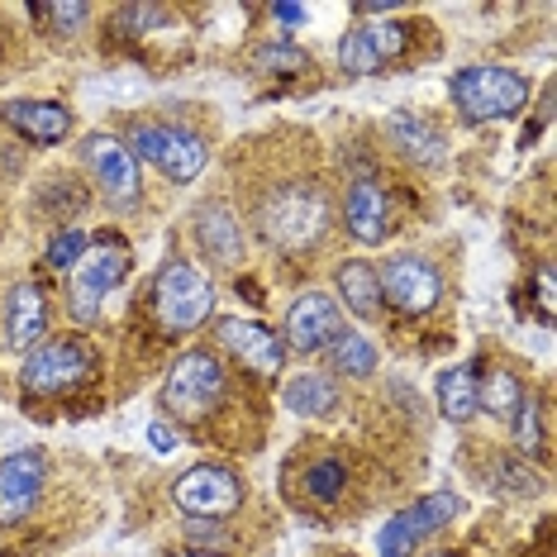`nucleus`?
<instances>
[{
    "label": "nucleus",
    "instance_id": "obj_1",
    "mask_svg": "<svg viewBox=\"0 0 557 557\" xmlns=\"http://www.w3.org/2000/svg\"><path fill=\"white\" fill-rule=\"evenodd\" d=\"M258 234L282 252H300L324 234L329 224V196L314 182H282L258 200Z\"/></svg>",
    "mask_w": 557,
    "mask_h": 557
},
{
    "label": "nucleus",
    "instance_id": "obj_2",
    "mask_svg": "<svg viewBox=\"0 0 557 557\" xmlns=\"http://www.w3.org/2000/svg\"><path fill=\"white\" fill-rule=\"evenodd\" d=\"M448 96H453V106L462 110V120H510L529 106L534 86H529V77L515 67H500V62H486V67H481L476 62V67L453 72Z\"/></svg>",
    "mask_w": 557,
    "mask_h": 557
},
{
    "label": "nucleus",
    "instance_id": "obj_3",
    "mask_svg": "<svg viewBox=\"0 0 557 557\" xmlns=\"http://www.w3.org/2000/svg\"><path fill=\"white\" fill-rule=\"evenodd\" d=\"M224 391H230V372H224V362L214 358V352H206V348H191V352H182V358L168 367V382H162L158 400H162V410L168 414L196 424L224 400Z\"/></svg>",
    "mask_w": 557,
    "mask_h": 557
},
{
    "label": "nucleus",
    "instance_id": "obj_4",
    "mask_svg": "<svg viewBox=\"0 0 557 557\" xmlns=\"http://www.w3.org/2000/svg\"><path fill=\"white\" fill-rule=\"evenodd\" d=\"M214 310V290L206 282V272L196 262H168L153 282V314L162 324V334H191L210 320Z\"/></svg>",
    "mask_w": 557,
    "mask_h": 557
},
{
    "label": "nucleus",
    "instance_id": "obj_5",
    "mask_svg": "<svg viewBox=\"0 0 557 557\" xmlns=\"http://www.w3.org/2000/svg\"><path fill=\"white\" fill-rule=\"evenodd\" d=\"M124 276H129V244L115 234L96 238V244H86L82 262L72 268V314H77L82 324H91L100 314V300L115 290Z\"/></svg>",
    "mask_w": 557,
    "mask_h": 557
},
{
    "label": "nucleus",
    "instance_id": "obj_6",
    "mask_svg": "<svg viewBox=\"0 0 557 557\" xmlns=\"http://www.w3.org/2000/svg\"><path fill=\"white\" fill-rule=\"evenodd\" d=\"M91 367L96 358L82 338H44L39 348L24 352L20 382L29 396H67V391H77L91 376Z\"/></svg>",
    "mask_w": 557,
    "mask_h": 557
},
{
    "label": "nucleus",
    "instance_id": "obj_7",
    "mask_svg": "<svg viewBox=\"0 0 557 557\" xmlns=\"http://www.w3.org/2000/svg\"><path fill=\"white\" fill-rule=\"evenodd\" d=\"M134 158L153 162L168 182H196L210 162V148L200 144V134L182 129V124H134Z\"/></svg>",
    "mask_w": 557,
    "mask_h": 557
},
{
    "label": "nucleus",
    "instance_id": "obj_8",
    "mask_svg": "<svg viewBox=\"0 0 557 557\" xmlns=\"http://www.w3.org/2000/svg\"><path fill=\"white\" fill-rule=\"evenodd\" d=\"M453 515H458V496L453 491H429V496L386 519V529L376 534V557H414L438 529H448Z\"/></svg>",
    "mask_w": 557,
    "mask_h": 557
},
{
    "label": "nucleus",
    "instance_id": "obj_9",
    "mask_svg": "<svg viewBox=\"0 0 557 557\" xmlns=\"http://www.w3.org/2000/svg\"><path fill=\"white\" fill-rule=\"evenodd\" d=\"M172 505L191 519H224L244 505V481L220 462H200L172 481Z\"/></svg>",
    "mask_w": 557,
    "mask_h": 557
},
{
    "label": "nucleus",
    "instance_id": "obj_10",
    "mask_svg": "<svg viewBox=\"0 0 557 557\" xmlns=\"http://www.w3.org/2000/svg\"><path fill=\"white\" fill-rule=\"evenodd\" d=\"M376 286H382V306L391 300L400 314H429L443 296V282H438V268L420 252H396V258L382 262L376 272Z\"/></svg>",
    "mask_w": 557,
    "mask_h": 557
},
{
    "label": "nucleus",
    "instance_id": "obj_11",
    "mask_svg": "<svg viewBox=\"0 0 557 557\" xmlns=\"http://www.w3.org/2000/svg\"><path fill=\"white\" fill-rule=\"evenodd\" d=\"M410 48V29L396 20H372V24H352L338 44V67L348 77H372V72L391 67V62L405 58Z\"/></svg>",
    "mask_w": 557,
    "mask_h": 557
},
{
    "label": "nucleus",
    "instance_id": "obj_12",
    "mask_svg": "<svg viewBox=\"0 0 557 557\" xmlns=\"http://www.w3.org/2000/svg\"><path fill=\"white\" fill-rule=\"evenodd\" d=\"M82 162H86V172L96 176L100 196H106L110 206H134L138 200V158L120 144V138L86 134L82 138Z\"/></svg>",
    "mask_w": 557,
    "mask_h": 557
},
{
    "label": "nucleus",
    "instance_id": "obj_13",
    "mask_svg": "<svg viewBox=\"0 0 557 557\" xmlns=\"http://www.w3.org/2000/svg\"><path fill=\"white\" fill-rule=\"evenodd\" d=\"M44 486H48V462L39 448H24V453H10L0 462V524H20L39 510L44 500Z\"/></svg>",
    "mask_w": 557,
    "mask_h": 557
},
{
    "label": "nucleus",
    "instance_id": "obj_14",
    "mask_svg": "<svg viewBox=\"0 0 557 557\" xmlns=\"http://www.w3.org/2000/svg\"><path fill=\"white\" fill-rule=\"evenodd\" d=\"M214 338H220V348H230L248 372H258V376H282L286 372V344L272 334L268 324L224 314V320L214 324Z\"/></svg>",
    "mask_w": 557,
    "mask_h": 557
},
{
    "label": "nucleus",
    "instance_id": "obj_15",
    "mask_svg": "<svg viewBox=\"0 0 557 557\" xmlns=\"http://www.w3.org/2000/svg\"><path fill=\"white\" fill-rule=\"evenodd\" d=\"M338 334H344V314H338V306L324 290H306V296H296V306L286 310V329H282L286 348L320 352V348H334Z\"/></svg>",
    "mask_w": 557,
    "mask_h": 557
},
{
    "label": "nucleus",
    "instance_id": "obj_16",
    "mask_svg": "<svg viewBox=\"0 0 557 557\" xmlns=\"http://www.w3.org/2000/svg\"><path fill=\"white\" fill-rule=\"evenodd\" d=\"M344 224L358 244H386L391 234V196L376 176H358L344 196Z\"/></svg>",
    "mask_w": 557,
    "mask_h": 557
},
{
    "label": "nucleus",
    "instance_id": "obj_17",
    "mask_svg": "<svg viewBox=\"0 0 557 557\" xmlns=\"http://www.w3.org/2000/svg\"><path fill=\"white\" fill-rule=\"evenodd\" d=\"M0 120L29 144H62L72 134V110L58 100H5Z\"/></svg>",
    "mask_w": 557,
    "mask_h": 557
},
{
    "label": "nucleus",
    "instance_id": "obj_18",
    "mask_svg": "<svg viewBox=\"0 0 557 557\" xmlns=\"http://www.w3.org/2000/svg\"><path fill=\"white\" fill-rule=\"evenodd\" d=\"M44 334H48V300H44V290L34 282H15V286H10V296H5V344L20 348V352H29V348L44 344Z\"/></svg>",
    "mask_w": 557,
    "mask_h": 557
},
{
    "label": "nucleus",
    "instance_id": "obj_19",
    "mask_svg": "<svg viewBox=\"0 0 557 557\" xmlns=\"http://www.w3.org/2000/svg\"><path fill=\"white\" fill-rule=\"evenodd\" d=\"M196 244L210 262H220V268H238V262H244V238H238L234 210L220 206V200L196 210Z\"/></svg>",
    "mask_w": 557,
    "mask_h": 557
},
{
    "label": "nucleus",
    "instance_id": "obj_20",
    "mask_svg": "<svg viewBox=\"0 0 557 557\" xmlns=\"http://www.w3.org/2000/svg\"><path fill=\"white\" fill-rule=\"evenodd\" d=\"M386 138H391V148H396L400 158L420 162V168H438L443 148H448L434 124L420 120V115H410V110H396V115L386 120Z\"/></svg>",
    "mask_w": 557,
    "mask_h": 557
},
{
    "label": "nucleus",
    "instance_id": "obj_21",
    "mask_svg": "<svg viewBox=\"0 0 557 557\" xmlns=\"http://www.w3.org/2000/svg\"><path fill=\"white\" fill-rule=\"evenodd\" d=\"M282 405L290 414H306V420H324L338 410V386L324 372H300L282 386Z\"/></svg>",
    "mask_w": 557,
    "mask_h": 557
},
{
    "label": "nucleus",
    "instance_id": "obj_22",
    "mask_svg": "<svg viewBox=\"0 0 557 557\" xmlns=\"http://www.w3.org/2000/svg\"><path fill=\"white\" fill-rule=\"evenodd\" d=\"M476 382H481L476 362H458V367H448V372L438 376V410H443V420L467 424L481 410V405H476Z\"/></svg>",
    "mask_w": 557,
    "mask_h": 557
},
{
    "label": "nucleus",
    "instance_id": "obj_23",
    "mask_svg": "<svg viewBox=\"0 0 557 557\" xmlns=\"http://www.w3.org/2000/svg\"><path fill=\"white\" fill-rule=\"evenodd\" d=\"M334 286H338V296L348 300V310L358 314V320H372L376 310H382V286H376V268L372 262H344L334 276Z\"/></svg>",
    "mask_w": 557,
    "mask_h": 557
},
{
    "label": "nucleus",
    "instance_id": "obj_24",
    "mask_svg": "<svg viewBox=\"0 0 557 557\" xmlns=\"http://www.w3.org/2000/svg\"><path fill=\"white\" fill-rule=\"evenodd\" d=\"M519 400H524V386H519L515 372H491L486 382H476V405H486V414H496V420H510L519 410Z\"/></svg>",
    "mask_w": 557,
    "mask_h": 557
},
{
    "label": "nucleus",
    "instance_id": "obj_25",
    "mask_svg": "<svg viewBox=\"0 0 557 557\" xmlns=\"http://www.w3.org/2000/svg\"><path fill=\"white\" fill-rule=\"evenodd\" d=\"M300 486H306L310 500L334 505L338 496H344V486H348V467L338 458H320V462H310L306 472H300Z\"/></svg>",
    "mask_w": 557,
    "mask_h": 557
},
{
    "label": "nucleus",
    "instance_id": "obj_26",
    "mask_svg": "<svg viewBox=\"0 0 557 557\" xmlns=\"http://www.w3.org/2000/svg\"><path fill=\"white\" fill-rule=\"evenodd\" d=\"M334 372L338 376H372L376 372V348L367 334H338L334 338Z\"/></svg>",
    "mask_w": 557,
    "mask_h": 557
},
{
    "label": "nucleus",
    "instance_id": "obj_27",
    "mask_svg": "<svg viewBox=\"0 0 557 557\" xmlns=\"http://www.w3.org/2000/svg\"><path fill=\"white\" fill-rule=\"evenodd\" d=\"M510 420H515L519 453H529V458H534V453L543 448V420H539V400L529 396V391H524V400H519V410L510 414Z\"/></svg>",
    "mask_w": 557,
    "mask_h": 557
},
{
    "label": "nucleus",
    "instance_id": "obj_28",
    "mask_svg": "<svg viewBox=\"0 0 557 557\" xmlns=\"http://www.w3.org/2000/svg\"><path fill=\"white\" fill-rule=\"evenodd\" d=\"M86 238L82 230H62V234H53V244H48V268L53 272H72L82 262V252H86Z\"/></svg>",
    "mask_w": 557,
    "mask_h": 557
},
{
    "label": "nucleus",
    "instance_id": "obj_29",
    "mask_svg": "<svg viewBox=\"0 0 557 557\" xmlns=\"http://www.w3.org/2000/svg\"><path fill=\"white\" fill-rule=\"evenodd\" d=\"M496 481H500L505 496H539V491H543V476L529 472L524 462H500L496 467Z\"/></svg>",
    "mask_w": 557,
    "mask_h": 557
},
{
    "label": "nucleus",
    "instance_id": "obj_30",
    "mask_svg": "<svg viewBox=\"0 0 557 557\" xmlns=\"http://www.w3.org/2000/svg\"><path fill=\"white\" fill-rule=\"evenodd\" d=\"M34 15L67 34V29H82V24L91 20V10H86V5H34Z\"/></svg>",
    "mask_w": 557,
    "mask_h": 557
},
{
    "label": "nucleus",
    "instance_id": "obj_31",
    "mask_svg": "<svg viewBox=\"0 0 557 557\" xmlns=\"http://www.w3.org/2000/svg\"><path fill=\"white\" fill-rule=\"evenodd\" d=\"M258 67H276V72H306V67H310V58L300 53V48L282 44V48H262V53H258Z\"/></svg>",
    "mask_w": 557,
    "mask_h": 557
},
{
    "label": "nucleus",
    "instance_id": "obj_32",
    "mask_svg": "<svg viewBox=\"0 0 557 557\" xmlns=\"http://www.w3.org/2000/svg\"><path fill=\"white\" fill-rule=\"evenodd\" d=\"M148 443H153V453H176V443L182 438H176V429L168 420H153L148 424Z\"/></svg>",
    "mask_w": 557,
    "mask_h": 557
},
{
    "label": "nucleus",
    "instance_id": "obj_33",
    "mask_svg": "<svg viewBox=\"0 0 557 557\" xmlns=\"http://www.w3.org/2000/svg\"><path fill=\"white\" fill-rule=\"evenodd\" d=\"M539 310H543V320L553 314V268H548V262L539 268Z\"/></svg>",
    "mask_w": 557,
    "mask_h": 557
},
{
    "label": "nucleus",
    "instance_id": "obj_34",
    "mask_svg": "<svg viewBox=\"0 0 557 557\" xmlns=\"http://www.w3.org/2000/svg\"><path fill=\"white\" fill-rule=\"evenodd\" d=\"M272 15L282 20V24H300V20H306V10H300V5H276Z\"/></svg>",
    "mask_w": 557,
    "mask_h": 557
},
{
    "label": "nucleus",
    "instance_id": "obj_35",
    "mask_svg": "<svg viewBox=\"0 0 557 557\" xmlns=\"http://www.w3.org/2000/svg\"><path fill=\"white\" fill-rule=\"evenodd\" d=\"M182 557H220V553H182Z\"/></svg>",
    "mask_w": 557,
    "mask_h": 557
},
{
    "label": "nucleus",
    "instance_id": "obj_36",
    "mask_svg": "<svg viewBox=\"0 0 557 557\" xmlns=\"http://www.w3.org/2000/svg\"><path fill=\"white\" fill-rule=\"evenodd\" d=\"M434 557H448V553H434Z\"/></svg>",
    "mask_w": 557,
    "mask_h": 557
}]
</instances>
